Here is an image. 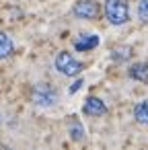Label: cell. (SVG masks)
I'll return each instance as SVG.
<instances>
[{"label": "cell", "instance_id": "cell-10", "mask_svg": "<svg viewBox=\"0 0 148 150\" xmlns=\"http://www.w3.org/2000/svg\"><path fill=\"white\" fill-rule=\"evenodd\" d=\"M138 19L142 23H148V0H140L138 2Z\"/></svg>", "mask_w": 148, "mask_h": 150}, {"label": "cell", "instance_id": "cell-9", "mask_svg": "<svg viewBox=\"0 0 148 150\" xmlns=\"http://www.w3.org/2000/svg\"><path fill=\"white\" fill-rule=\"evenodd\" d=\"M134 117H136V121H138V123L148 125V99L140 101V103L134 107Z\"/></svg>", "mask_w": 148, "mask_h": 150}, {"label": "cell", "instance_id": "cell-2", "mask_svg": "<svg viewBox=\"0 0 148 150\" xmlns=\"http://www.w3.org/2000/svg\"><path fill=\"white\" fill-rule=\"evenodd\" d=\"M31 99H33V103L39 105V107H54V105L58 103V91H56L52 84L39 82V84L33 86Z\"/></svg>", "mask_w": 148, "mask_h": 150}, {"label": "cell", "instance_id": "cell-4", "mask_svg": "<svg viewBox=\"0 0 148 150\" xmlns=\"http://www.w3.org/2000/svg\"><path fill=\"white\" fill-rule=\"evenodd\" d=\"M72 13L78 19H97L101 8H99V4L95 0H78V2L72 6Z\"/></svg>", "mask_w": 148, "mask_h": 150}, {"label": "cell", "instance_id": "cell-6", "mask_svg": "<svg viewBox=\"0 0 148 150\" xmlns=\"http://www.w3.org/2000/svg\"><path fill=\"white\" fill-rule=\"evenodd\" d=\"M99 45V37L97 35H82L74 41V47L78 52H89V50H95Z\"/></svg>", "mask_w": 148, "mask_h": 150}, {"label": "cell", "instance_id": "cell-12", "mask_svg": "<svg viewBox=\"0 0 148 150\" xmlns=\"http://www.w3.org/2000/svg\"><path fill=\"white\" fill-rule=\"evenodd\" d=\"M130 58V47H123V50H115L113 52V60L121 62V60H127Z\"/></svg>", "mask_w": 148, "mask_h": 150}, {"label": "cell", "instance_id": "cell-11", "mask_svg": "<svg viewBox=\"0 0 148 150\" xmlns=\"http://www.w3.org/2000/svg\"><path fill=\"white\" fill-rule=\"evenodd\" d=\"M70 136H72L74 140H82V138H84V129H82V125H80L78 121H72V125H70Z\"/></svg>", "mask_w": 148, "mask_h": 150}, {"label": "cell", "instance_id": "cell-8", "mask_svg": "<svg viewBox=\"0 0 148 150\" xmlns=\"http://www.w3.org/2000/svg\"><path fill=\"white\" fill-rule=\"evenodd\" d=\"M13 52H15V45H13L11 37H8L4 31H0V60L11 58V56H13Z\"/></svg>", "mask_w": 148, "mask_h": 150}, {"label": "cell", "instance_id": "cell-1", "mask_svg": "<svg viewBox=\"0 0 148 150\" xmlns=\"http://www.w3.org/2000/svg\"><path fill=\"white\" fill-rule=\"evenodd\" d=\"M105 17L111 25H123L130 19V8L125 0H105Z\"/></svg>", "mask_w": 148, "mask_h": 150}, {"label": "cell", "instance_id": "cell-14", "mask_svg": "<svg viewBox=\"0 0 148 150\" xmlns=\"http://www.w3.org/2000/svg\"><path fill=\"white\" fill-rule=\"evenodd\" d=\"M0 150H13L11 146H4V144H0Z\"/></svg>", "mask_w": 148, "mask_h": 150}, {"label": "cell", "instance_id": "cell-5", "mask_svg": "<svg viewBox=\"0 0 148 150\" xmlns=\"http://www.w3.org/2000/svg\"><path fill=\"white\" fill-rule=\"evenodd\" d=\"M84 113L86 115H91V117H101V115H105L107 113V107H105V103L99 99V97H89L86 101H84Z\"/></svg>", "mask_w": 148, "mask_h": 150}, {"label": "cell", "instance_id": "cell-3", "mask_svg": "<svg viewBox=\"0 0 148 150\" xmlns=\"http://www.w3.org/2000/svg\"><path fill=\"white\" fill-rule=\"evenodd\" d=\"M56 70L60 72V74H64V76H76V74H80L82 72V62H78L72 54H68V52H60L58 56H56Z\"/></svg>", "mask_w": 148, "mask_h": 150}, {"label": "cell", "instance_id": "cell-13", "mask_svg": "<svg viewBox=\"0 0 148 150\" xmlns=\"http://www.w3.org/2000/svg\"><path fill=\"white\" fill-rule=\"evenodd\" d=\"M80 86H82V80H78V82H74V84H72V86H70V93H72V95H74V93H76V91H78V88H80Z\"/></svg>", "mask_w": 148, "mask_h": 150}, {"label": "cell", "instance_id": "cell-7", "mask_svg": "<svg viewBox=\"0 0 148 150\" xmlns=\"http://www.w3.org/2000/svg\"><path fill=\"white\" fill-rule=\"evenodd\" d=\"M130 78L134 80H140V82H146L148 80V64L146 62H138L130 68Z\"/></svg>", "mask_w": 148, "mask_h": 150}]
</instances>
